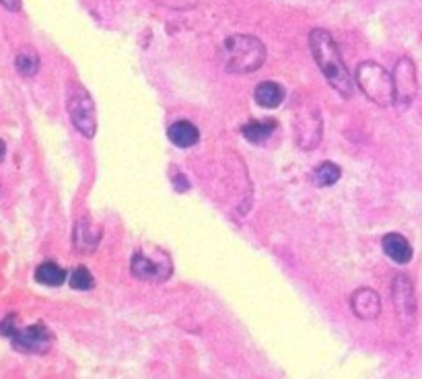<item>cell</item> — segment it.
I'll use <instances>...</instances> for the list:
<instances>
[{"label":"cell","mask_w":422,"mask_h":379,"mask_svg":"<svg viewBox=\"0 0 422 379\" xmlns=\"http://www.w3.org/2000/svg\"><path fill=\"white\" fill-rule=\"evenodd\" d=\"M101 235H103V229L101 225L93 223L89 217H83L77 221L75 225V233H73V243H75V249L79 252H95L99 241H101Z\"/></svg>","instance_id":"obj_11"},{"label":"cell","mask_w":422,"mask_h":379,"mask_svg":"<svg viewBox=\"0 0 422 379\" xmlns=\"http://www.w3.org/2000/svg\"><path fill=\"white\" fill-rule=\"evenodd\" d=\"M309 48H311L315 64L319 66L321 75L332 85V89H336L346 99L352 97L354 83H352V77H350V73L340 56V50H338L332 34L325 29H313L309 34Z\"/></svg>","instance_id":"obj_1"},{"label":"cell","mask_w":422,"mask_h":379,"mask_svg":"<svg viewBox=\"0 0 422 379\" xmlns=\"http://www.w3.org/2000/svg\"><path fill=\"white\" fill-rule=\"evenodd\" d=\"M391 299H393V309L397 313V319L404 330H410L416 321L418 313V301L414 293V284L406 274H395L391 282Z\"/></svg>","instance_id":"obj_7"},{"label":"cell","mask_w":422,"mask_h":379,"mask_svg":"<svg viewBox=\"0 0 422 379\" xmlns=\"http://www.w3.org/2000/svg\"><path fill=\"white\" fill-rule=\"evenodd\" d=\"M130 270L138 280L165 282L173 274V262L167 252L159 247H147V249H138L132 256Z\"/></svg>","instance_id":"obj_4"},{"label":"cell","mask_w":422,"mask_h":379,"mask_svg":"<svg viewBox=\"0 0 422 379\" xmlns=\"http://www.w3.org/2000/svg\"><path fill=\"white\" fill-rule=\"evenodd\" d=\"M69 282H71V286H73L75 291H91V289L95 286V278H93V274L89 272L87 266L75 268L73 274H71V278H69Z\"/></svg>","instance_id":"obj_19"},{"label":"cell","mask_w":422,"mask_h":379,"mask_svg":"<svg viewBox=\"0 0 422 379\" xmlns=\"http://www.w3.org/2000/svg\"><path fill=\"white\" fill-rule=\"evenodd\" d=\"M321 132H323V124H321V116H319L317 106H309L297 114L295 134H297V143L303 151L317 149V145L321 143Z\"/></svg>","instance_id":"obj_8"},{"label":"cell","mask_w":422,"mask_h":379,"mask_svg":"<svg viewBox=\"0 0 422 379\" xmlns=\"http://www.w3.org/2000/svg\"><path fill=\"white\" fill-rule=\"evenodd\" d=\"M66 110L73 126L85 136L93 138L97 134V110L95 101L83 85H73L66 97Z\"/></svg>","instance_id":"obj_5"},{"label":"cell","mask_w":422,"mask_h":379,"mask_svg":"<svg viewBox=\"0 0 422 379\" xmlns=\"http://www.w3.org/2000/svg\"><path fill=\"white\" fill-rule=\"evenodd\" d=\"M0 5L7 7L9 11H19L21 9V0H0Z\"/></svg>","instance_id":"obj_21"},{"label":"cell","mask_w":422,"mask_h":379,"mask_svg":"<svg viewBox=\"0 0 422 379\" xmlns=\"http://www.w3.org/2000/svg\"><path fill=\"white\" fill-rule=\"evenodd\" d=\"M167 136H169V140H171L175 147H179V149H190V147L198 145V140H200V130H198L192 122H188V120H177L175 124L169 126Z\"/></svg>","instance_id":"obj_13"},{"label":"cell","mask_w":422,"mask_h":379,"mask_svg":"<svg viewBox=\"0 0 422 379\" xmlns=\"http://www.w3.org/2000/svg\"><path fill=\"white\" fill-rule=\"evenodd\" d=\"M393 106L404 112L410 108V103L416 99L418 93V75H416V64L412 58L401 56L395 66H393Z\"/></svg>","instance_id":"obj_6"},{"label":"cell","mask_w":422,"mask_h":379,"mask_svg":"<svg viewBox=\"0 0 422 379\" xmlns=\"http://www.w3.org/2000/svg\"><path fill=\"white\" fill-rule=\"evenodd\" d=\"M356 85L362 95L379 108L393 106V77L381 64L364 60L356 66L354 73Z\"/></svg>","instance_id":"obj_3"},{"label":"cell","mask_w":422,"mask_h":379,"mask_svg":"<svg viewBox=\"0 0 422 379\" xmlns=\"http://www.w3.org/2000/svg\"><path fill=\"white\" fill-rule=\"evenodd\" d=\"M36 280L46 286H60L66 280V270L60 268L56 262H44L36 270Z\"/></svg>","instance_id":"obj_16"},{"label":"cell","mask_w":422,"mask_h":379,"mask_svg":"<svg viewBox=\"0 0 422 379\" xmlns=\"http://www.w3.org/2000/svg\"><path fill=\"white\" fill-rule=\"evenodd\" d=\"M221 62L231 75H249L266 62V46L256 36H229L221 46Z\"/></svg>","instance_id":"obj_2"},{"label":"cell","mask_w":422,"mask_h":379,"mask_svg":"<svg viewBox=\"0 0 422 379\" xmlns=\"http://www.w3.org/2000/svg\"><path fill=\"white\" fill-rule=\"evenodd\" d=\"M15 66H17V71L23 75V77H34L36 73H38V69H40V56H38V52L34 50V48H23L19 54H17V58H15Z\"/></svg>","instance_id":"obj_18"},{"label":"cell","mask_w":422,"mask_h":379,"mask_svg":"<svg viewBox=\"0 0 422 379\" xmlns=\"http://www.w3.org/2000/svg\"><path fill=\"white\" fill-rule=\"evenodd\" d=\"M350 309L358 319H364V321L377 319L381 313V297L373 289L360 286L350 295Z\"/></svg>","instance_id":"obj_9"},{"label":"cell","mask_w":422,"mask_h":379,"mask_svg":"<svg viewBox=\"0 0 422 379\" xmlns=\"http://www.w3.org/2000/svg\"><path fill=\"white\" fill-rule=\"evenodd\" d=\"M340 178H342V169H340L336 163H332V161L319 163V165L315 167V171H313V180H315V184H317L319 188H330V186H334Z\"/></svg>","instance_id":"obj_17"},{"label":"cell","mask_w":422,"mask_h":379,"mask_svg":"<svg viewBox=\"0 0 422 379\" xmlns=\"http://www.w3.org/2000/svg\"><path fill=\"white\" fill-rule=\"evenodd\" d=\"M381 247H383L385 256L389 260H393L395 264H399V266L408 264L414 256V249H412L410 241L401 233H387L381 239Z\"/></svg>","instance_id":"obj_12"},{"label":"cell","mask_w":422,"mask_h":379,"mask_svg":"<svg viewBox=\"0 0 422 379\" xmlns=\"http://www.w3.org/2000/svg\"><path fill=\"white\" fill-rule=\"evenodd\" d=\"M253 97H256V103H258V106L272 110V108H278V106L284 101L286 93H284V87H282V85H278V83H274V81H264V83H260V85L256 87Z\"/></svg>","instance_id":"obj_14"},{"label":"cell","mask_w":422,"mask_h":379,"mask_svg":"<svg viewBox=\"0 0 422 379\" xmlns=\"http://www.w3.org/2000/svg\"><path fill=\"white\" fill-rule=\"evenodd\" d=\"M5 155H7V145H5V140H0V161L5 159Z\"/></svg>","instance_id":"obj_22"},{"label":"cell","mask_w":422,"mask_h":379,"mask_svg":"<svg viewBox=\"0 0 422 379\" xmlns=\"http://www.w3.org/2000/svg\"><path fill=\"white\" fill-rule=\"evenodd\" d=\"M0 332H3L5 336H11V338L17 334V328H15V315L7 317L3 323H0Z\"/></svg>","instance_id":"obj_20"},{"label":"cell","mask_w":422,"mask_h":379,"mask_svg":"<svg viewBox=\"0 0 422 379\" xmlns=\"http://www.w3.org/2000/svg\"><path fill=\"white\" fill-rule=\"evenodd\" d=\"M276 130V120H251L247 124L241 126L243 136L251 143V145H262L266 143V138H270V134Z\"/></svg>","instance_id":"obj_15"},{"label":"cell","mask_w":422,"mask_h":379,"mask_svg":"<svg viewBox=\"0 0 422 379\" xmlns=\"http://www.w3.org/2000/svg\"><path fill=\"white\" fill-rule=\"evenodd\" d=\"M13 342L19 350L44 352V350H48V346L52 342V334L44 323H36V326H29L21 332L17 330V334L13 336Z\"/></svg>","instance_id":"obj_10"}]
</instances>
